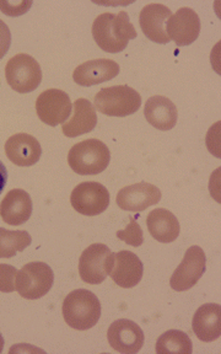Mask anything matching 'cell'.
<instances>
[{
	"mask_svg": "<svg viewBox=\"0 0 221 354\" xmlns=\"http://www.w3.org/2000/svg\"><path fill=\"white\" fill-rule=\"evenodd\" d=\"M144 116L153 127L159 131H170L176 126L177 107L166 96H151L144 107Z\"/></svg>",
	"mask_w": 221,
	"mask_h": 354,
	"instance_id": "obj_20",
	"label": "cell"
},
{
	"mask_svg": "<svg viewBox=\"0 0 221 354\" xmlns=\"http://www.w3.org/2000/svg\"><path fill=\"white\" fill-rule=\"evenodd\" d=\"M4 148L8 159L12 164L21 167L35 165L42 154L39 140L26 133H17L11 136L6 140Z\"/></svg>",
	"mask_w": 221,
	"mask_h": 354,
	"instance_id": "obj_15",
	"label": "cell"
},
{
	"mask_svg": "<svg viewBox=\"0 0 221 354\" xmlns=\"http://www.w3.org/2000/svg\"><path fill=\"white\" fill-rule=\"evenodd\" d=\"M206 256L200 246H191L186 251L182 262L177 267L170 279V286L176 292H186L197 286L205 273Z\"/></svg>",
	"mask_w": 221,
	"mask_h": 354,
	"instance_id": "obj_8",
	"label": "cell"
},
{
	"mask_svg": "<svg viewBox=\"0 0 221 354\" xmlns=\"http://www.w3.org/2000/svg\"><path fill=\"white\" fill-rule=\"evenodd\" d=\"M73 109L74 115L61 127L63 134L69 138H75L93 132L97 124V115L93 104L86 99H77Z\"/></svg>",
	"mask_w": 221,
	"mask_h": 354,
	"instance_id": "obj_21",
	"label": "cell"
},
{
	"mask_svg": "<svg viewBox=\"0 0 221 354\" xmlns=\"http://www.w3.org/2000/svg\"><path fill=\"white\" fill-rule=\"evenodd\" d=\"M192 328L202 342H214L221 335V306L219 304L202 305L193 316Z\"/></svg>",
	"mask_w": 221,
	"mask_h": 354,
	"instance_id": "obj_19",
	"label": "cell"
},
{
	"mask_svg": "<svg viewBox=\"0 0 221 354\" xmlns=\"http://www.w3.org/2000/svg\"><path fill=\"white\" fill-rule=\"evenodd\" d=\"M115 262V254L105 243H93L84 250L79 260V274L88 284H101L110 276Z\"/></svg>",
	"mask_w": 221,
	"mask_h": 354,
	"instance_id": "obj_7",
	"label": "cell"
},
{
	"mask_svg": "<svg viewBox=\"0 0 221 354\" xmlns=\"http://www.w3.org/2000/svg\"><path fill=\"white\" fill-rule=\"evenodd\" d=\"M73 105L69 95L59 88H48L36 100V112L39 120L55 127L69 118Z\"/></svg>",
	"mask_w": 221,
	"mask_h": 354,
	"instance_id": "obj_9",
	"label": "cell"
},
{
	"mask_svg": "<svg viewBox=\"0 0 221 354\" xmlns=\"http://www.w3.org/2000/svg\"><path fill=\"white\" fill-rule=\"evenodd\" d=\"M143 262L131 251H119L115 254V262L110 271L112 281L118 287L129 289L138 286L143 278Z\"/></svg>",
	"mask_w": 221,
	"mask_h": 354,
	"instance_id": "obj_16",
	"label": "cell"
},
{
	"mask_svg": "<svg viewBox=\"0 0 221 354\" xmlns=\"http://www.w3.org/2000/svg\"><path fill=\"white\" fill-rule=\"evenodd\" d=\"M166 32L177 46H189L197 41L200 33V19L191 8H181L171 15L166 25Z\"/></svg>",
	"mask_w": 221,
	"mask_h": 354,
	"instance_id": "obj_12",
	"label": "cell"
},
{
	"mask_svg": "<svg viewBox=\"0 0 221 354\" xmlns=\"http://www.w3.org/2000/svg\"><path fill=\"white\" fill-rule=\"evenodd\" d=\"M161 197V191L155 185L139 183L122 188L117 194L116 202L121 209L139 213L157 205Z\"/></svg>",
	"mask_w": 221,
	"mask_h": 354,
	"instance_id": "obj_13",
	"label": "cell"
},
{
	"mask_svg": "<svg viewBox=\"0 0 221 354\" xmlns=\"http://www.w3.org/2000/svg\"><path fill=\"white\" fill-rule=\"evenodd\" d=\"M95 110L106 116L127 117L135 113L142 106V96L128 85L104 88L95 95Z\"/></svg>",
	"mask_w": 221,
	"mask_h": 354,
	"instance_id": "obj_4",
	"label": "cell"
},
{
	"mask_svg": "<svg viewBox=\"0 0 221 354\" xmlns=\"http://www.w3.org/2000/svg\"><path fill=\"white\" fill-rule=\"evenodd\" d=\"M55 282V274L44 262H30L17 272L15 290L28 300L42 298L48 293Z\"/></svg>",
	"mask_w": 221,
	"mask_h": 354,
	"instance_id": "obj_5",
	"label": "cell"
},
{
	"mask_svg": "<svg viewBox=\"0 0 221 354\" xmlns=\"http://www.w3.org/2000/svg\"><path fill=\"white\" fill-rule=\"evenodd\" d=\"M93 37L101 50L118 53L126 50L131 39L137 37V31L129 20L127 11L118 14L104 12L95 19Z\"/></svg>",
	"mask_w": 221,
	"mask_h": 354,
	"instance_id": "obj_1",
	"label": "cell"
},
{
	"mask_svg": "<svg viewBox=\"0 0 221 354\" xmlns=\"http://www.w3.org/2000/svg\"><path fill=\"white\" fill-rule=\"evenodd\" d=\"M32 239L25 230H8L0 227V259H11L30 246Z\"/></svg>",
	"mask_w": 221,
	"mask_h": 354,
	"instance_id": "obj_24",
	"label": "cell"
},
{
	"mask_svg": "<svg viewBox=\"0 0 221 354\" xmlns=\"http://www.w3.org/2000/svg\"><path fill=\"white\" fill-rule=\"evenodd\" d=\"M17 270L14 266L1 263L0 265V292L12 293L15 290V279Z\"/></svg>",
	"mask_w": 221,
	"mask_h": 354,
	"instance_id": "obj_26",
	"label": "cell"
},
{
	"mask_svg": "<svg viewBox=\"0 0 221 354\" xmlns=\"http://www.w3.org/2000/svg\"><path fill=\"white\" fill-rule=\"evenodd\" d=\"M6 183H8V170H6V165L0 161V194L6 187Z\"/></svg>",
	"mask_w": 221,
	"mask_h": 354,
	"instance_id": "obj_29",
	"label": "cell"
},
{
	"mask_svg": "<svg viewBox=\"0 0 221 354\" xmlns=\"http://www.w3.org/2000/svg\"><path fill=\"white\" fill-rule=\"evenodd\" d=\"M110 153L108 147L99 139H86L73 145L68 153V164L81 176L99 175L108 167Z\"/></svg>",
	"mask_w": 221,
	"mask_h": 354,
	"instance_id": "obj_3",
	"label": "cell"
},
{
	"mask_svg": "<svg viewBox=\"0 0 221 354\" xmlns=\"http://www.w3.org/2000/svg\"><path fill=\"white\" fill-rule=\"evenodd\" d=\"M11 33L6 22L0 20V59L8 53L10 48Z\"/></svg>",
	"mask_w": 221,
	"mask_h": 354,
	"instance_id": "obj_28",
	"label": "cell"
},
{
	"mask_svg": "<svg viewBox=\"0 0 221 354\" xmlns=\"http://www.w3.org/2000/svg\"><path fill=\"white\" fill-rule=\"evenodd\" d=\"M155 349L159 354H192L193 343L187 333L169 330L157 338Z\"/></svg>",
	"mask_w": 221,
	"mask_h": 354,
	"instance_id": "obj_23",
	"label": "cell"
},
{
	"mask_svg": "<svg viewBox=\"0 0 221 354\" xmlns=\"http://www.w3.org/2000/svg\"><path fill=\"white\" fill-rule=\"evenodd\" d=\"M3 349H4V338H3L1 333H0V353L3 352Z\"/></svg>",
	"mask_w": 221,
	"mask_h": 354,
	"instance_id": "obj_31",
	"label": "cell"
},
{
	"mask_svg": "<svg viewBox=\"0 0 221 354\" xmlns=\"http://www.w3.org/2000/svg\"><path fill=\"white\" fill-rule=\"evenodd\" d=\"M129 225L124 230L117 232V238L133 248H139L144 243L143 230L133 216H129Z\"/></svg>",
	"mask_w": 221,
	"mask_h": 354,
	"instance_id": "obj_25",
	"label": "cell"
},
{
	"mask_svg": "<svg viewBox=\"0 0 221 354\" xmlns=\"http://www.w3.org/2000/svg\"><path fill=\"white\" fill-rule=\"evenodd\" d=\"M119 66L112 59H93L77 66L73 73L74 82L80 86H93L106 83L118 75Z\"/></svg>",
	"mask_w": 221,
	"mask_h": 354,
	"instance_id": "obj_17",
	"label": "cell"
},
{
	"mask_svg": "<svg viewBox=\"0 0 221 354\" xmlns=\"http://www.w3.org/2000/svg\"><path fill=\"white\" fill-rule=\"evenodd\" d=\"M70 203L83 216H99L108 208L110 194L101 183H83L73 189Z\"/></svg>",
	"mask_w": 221,
	"mask_h": 354,
	"instance_id": "obj_10",
	"label": "cell"
},
{
	"mask_svg": "<svg viewBox=\"0 0 221 354\" xmlns=\"http://www.w3.org/2000/svg\"><path fill=\"white\" fill-rule=\"evenodd\" d=\"M171 15L170 8L164 4L153 3L144 6L139 15V24L144 35L156 44H169L171 39L166 32V25Z\"/></svg>",
	"mask_w": 221,
	"mask_h": 354,
	"instance_id": "obj_14",
	"label": "cell"
},
{
	"mask_svg": "<svg viewBox=\"0 0 221 354\" xmlns=\"http://www.w3.org/2000/svg\"><path fill=\"white\" fill-rule=\"evenodd\" d=\"M6 82L12 90L28 94L39 88L42 82V71L39 62L26 53L14 55L6 66Z\"/></svg>",
	"mask_w": 221,
	"mask_h": 354,
	"instance_id": "obj_6",
	"label": "cell"
},
{
	"mask_svg": "<svg viewBox=\"0 0 221 354\" xmlns=\"http://www.w3.org/2000/svg\"><path fill=\"white\" fill-rule=\"evenodd\" d=\"M32 6V1H1L0 0V10L3 11L6 15L11 17H17L22 15Z\"/></svg>",
	"mask_w": 221,
	"mask_h": 354,
	"instance_id": "obj_27",
	"label": "cell"
},
{
	"mask_svg": "<svg viewBox=\"0 0 221 354\" xmlns=\"http://www.w3.org/2000/svg\"><path fill=\"white\" fill-rule=\"evenodd\" d=\"M17 351H20V352H41V353H44V351H41V349L32 348V347H28V344H21V346H17V347H14V348L10 349L9 352H17Z\"/></svg>",
	"mask_w": 221,
	"mask_h": 354,
	"instance_id": "obj_30",
	"label": "cell"
},
{
	"mask_svg": "<svg viewBox=\"0 0 221 354\" xmlns=\"http://www.w3.org/2000/svg\"><path fill=\"white\" fill-rule=\"evenodd\" d=\"M32 214V201L30 194L15 188L6 194L0 203V216L6 224L19 227L30 219Z\"/></svg>",
	"mask_w": 221,
	"mask_h": 354,
	"instance_id": "obj_18",
	"label": "cell"
},
{
	"mask_svg": "<svg viewBox=\"0 0 221 354\" xmlns=\"http://www.w3.org/2000/svg\"><path fill=\"white\" fill-rule=\"evenodd\" d=\"M61 313L66 325L77 331H86L99 322L101 304L93 292L77 289L66 295Z\"/></svg>",
	"mask_w": 221,
	"mask_h": 354,
	"instance_id": "obj_2",
	"label": "cell"
},
{
	"mask_svg": "<svg viewBox=\"0 0 221 354\" xmlns=\"http://www.w3.org/2000/svg\"><path fill=\"white\" fill-rule=\"evenodd\" d=\"M107 339L110 347L124 354H135L143 347L145 336L138 324L127 319L112 322L108 331Z\"/></svg>",
	"mask_w": 221,
	"mask_h": 354,
	"instance_id": "obj_11",
	"label": "cell"
},
{
	"mask_svg": "<svg viewBox=\"0 0 221 354\" xmlns=\"http://www.w3.org/2000/svg\"><path fill=\"white\" fill-rule=\"evenodd\" d=\"M150 235L159 243H173L181 232L180 223L170 210L157 208L151 210L146 218Z\"/></svg>",
	"mask_w": 221,
	"mask_h": 354,
	"instance_id": "obj_22",
	"label": "cell"
}]
</instances>
